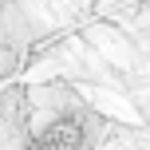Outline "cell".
<instances>
[{"instance_id":"cell-1","label":"cell","mask_w":150,"mask_h":150,"mask_svg":"<svg viewBox=\"0 0 150 150\" xmlns=\"http://www.w3.org/2000/svg\"><path fill=\"white\" fill-rule=\"evenodd\" d=\"M79 146H83V119L67 115V119H55L44 130H36L24 150H79Z\"/></svg>"}]
</instances>
